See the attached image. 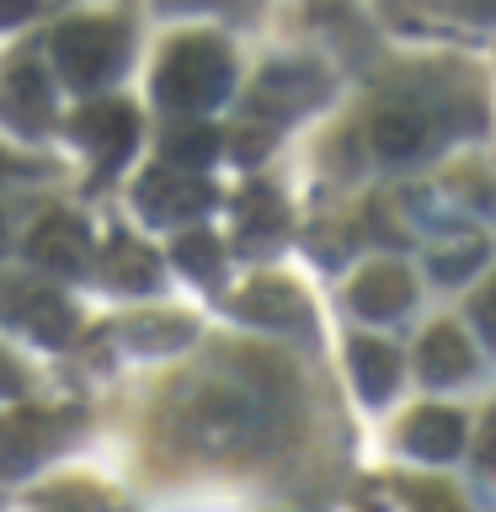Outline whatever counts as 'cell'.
I'll list each match as a JSON object with an SVG mask.
<instances>
[{
    "label": "cell",
    "mask_w": 496,
    "mask_h": 512,
    "mask_svg": "<svg viewBox=\"0 0 496 512\" xmlns=\"http://www.w3.org/2000/svg\"><path fill=\"white\" fill-rule=\"evenodd\" d=\"M160 432L192 459H246L272 443L278 406L256 379L230 368H203L171 384L160 406Z\"/></svg>",
    "instance_id": "6da1fadb"
},
{
    "label": "cell",
    "mask_w": 496,
    "mask_h": 512,
    "mask_svg": "<svg viewBox=\"0 0 496 512\" xmlns=\"http://www.w3.org/2000/svg\"><path fill=\"white\" fill-rule=\"evenodd\" d=\"M160 102L176 112H203L230 96V54L219 38H176L166 48V64L155 75Z\"/></svg>",
    "instance_id": "7a4b0ae2"
},
{
    "label": "cell",
    "mask_w": 496,
    "mask_h": 512,
    "mask_svg": "<svg viewBox=\"0 0 496 512\" xmlns=\"http://www.w3.org/2000/svg\"><path fill=\"white\" fill-rule=\"evenodd\" d=\"M123 48L128 38L118 22H64L54 32V59L64 80H75V86H102L107 75H118Z\"/></svg>",
    "instance_id": "3957f363"
},
{
    "label": "cell",
    "mask_w": 496,
    "mask_h": 512,
    "mask_svg": "<svg viewBox=\"0 0 496 512\" xmlns=\"http://www.w3.org/2000/svg\"><path fill=\"white\" fill-rule=\"evenodd\" d=\"M368 150L379 160H416L427 155L432 144H438V118H432L427 102H411V96H400V102H379L368 112Z\"/></svg>",
    "instance_id": "277c9868"
},
{
    "label": "cell",
    "mask_w": 496,
    "mask_h": 512,
    "mask_svg": "<svg viewBox=\"0 0 496 512\" xmlns=\"http://www.w3.org/2000/svg\"><path fill=\"white\" fill-rule=\"evenodd\" d=\"M134 203H139V214L155 219V224H187V219H198L203 208L214 203V187L198 182V171L171 166V160H166L160 171H144L139 176Z\"/></svg>",
    "instance_id": "5b68a950"
},
{
    "label": "cell",
    "mask_w": 496,
    "mask_h": 512,
    "mask_svg": "<svg viewBox=\"0 0 496 512\" xmlns=\"http://www.w3.org/2000/svg\"><path fill=\"white\" fill-rule=\"evenodd\" d=\"M27 256L48 272H70L75 278V272L91 262V235L75 214H43L27 235Z\"/></svg>",
    "instance_id": "8992f818"
},
{
    "label": "cell",
    "mask_w": 496,
    "mask_h": 512,
    "mask_svg": "<svg viewBox=\"0 0 496 512\" xmlns=\"http://www.w3.org/2000/svg\"><path fill=\"white\" fill-rule=\"evenodd\" d=\"M320 96V75L310 70V64H267L262 80L251 86V102L256 112H267V118H299L304 107H315Z\"/></svg>",
    "instance_id": "52a82bcc"
},
{
    "label": "cell",
    "mask_w": 496,
    "mask_h": 512,
    "mask_svg": "<svg viewBox=\"0 0 496 512\" xmlns=\"http://www.w3.org/2000/svg\"><path fill=\"white\" fill-rule=\"evenodd\" d=\"M411 299H416V288L400 262H374L352 278V310L363 320H395L400 310H411Z\"/></svg>",
    "instance_id": "ba28073f"
},
{
    "label": "cell",
    "mask_w": 496,
    "mask_h": 512,
    "mask_svg": "<svg viewBox=\"0 0 496 512\" xmlns=\"http://www.w3.org/2000/svg\"><path fill=\"white\" fill-rule=\"evenodd\" d=\"M134 134H139V123H134V112H128L123 102H96V107L80 112V139L91 144L96 171L123 166L128 150H134Z\"/></svg>",
    "instance_id": "9c48e42d"
},
{
    "label": "cell",
    "mask_w": 496,
    "mask_h": 512,
    "mask_svg": "<svg viewBox=\"0 0 496 512\" xmlns=\"http://www.w3.org/2000/svg\"><path fill=\"white\" fill-rule=\"evenodd\" d=\"M0 96H6V118L22 123V128H43L48 112H54V102H48V80H43V70L32 59H16L11 64Z\"/></svg>",
    "instance_id": "30bf717a"
},
{
    "label": "cell",
    "mask_w": 496,
    "mask_h": 512,
    "mask_svg": "<svg viewBox=\"0 0 496 512\" xmlns=\"http://www.w3.org/2000/svg\"><path fill=\"white\" fill-rule=\"evenodd\" d=\"M416 368H422L427 384H454V379H464V374L475 368V352H470V342H464L454 326H432V331L422 336Z\"/></svg>",
    "instance_id": "8fae6325"
},
{
    "label": "cell",
    "mask_w": 496,
    "mask_h": 512,
    "mask_svg": "<svg viewBox=\"0 0 496 512\" xmlns=\"http://www.w3.org/2000/svg\"><path fill=\"white\" fill-rule=\"evenodd\" d=\"M459 443H464L459 411L427 406V411H416L411 422H406V448H411L416 459H454V454H459Z\"/></svg>",
    "instance_id": "7c38bea8"
},
{
    "label": "cell",
    "mask_w": 496,
    "mask_h": 512,
    "mask_svg": "<svg viewBox=\"0 0 496 512\" xmlns=\"http://www.w3.org/2000/svg\"><path fill=\"white\" fill-rule=\"evenodd\" d=\"M54 443V422L48 416H6L0 422V470L16 475V470H27V464H38L43 459V448Z\"/></svg>",
    "instance_id": "4fadbf2b"
},
{
    "label": "cell",
    "mask_w": 496,
    "mask_h": 512,
    "mask_svg": "<svg viewBox=\"0 0 496 512\" xmlns=\"http://www.w3.org/2000/svg\"><path fill=\"white\" fill-rule=\"evenodd\" d=\"M347 363H352V384L363 390V400H384L400 379V358L384 342H368V336L347 347Z\"/></svg>",
    "instance_id": "5bb4252c"
},
{
    "label": "cell",
    "mask_w": 496,
    "mask_h": 512,
    "mask_svg": "<svg viewBox=\"0 0 496 512\" xmlns=\"http://www.w3.org/2000/svg\"><path fill=\"white\" fill-rule=\"evenodd\" d=\"M480 262H486V235H475V230H454L448 240H438V246L427 251L432 278H443V283L470 278V272H475Z\"/></svg>",
    "instance_id": "9a60e30c"
},
{
    "label": "cell",
    "mask_w": 496,
    "mask_h": 512,
    "mask_svg": "<svg viewBox=\"0 0 496 512\" xmlns=\"http://www.w3.org/2000/svg\"><path fill=\"white\" fill-rule=\"evenodd\" d=\"M107 283H112V288H128V294L155 288V251H144L139 240L118 235V240L107 246Z\"/></svg>",
    "instance_id": "2e32d148"
},
{
    "label": "cell",
    "mask_w": 496,
    "mask_h": 512,
    "mask_svg": "<svg viewBox=\"0 0 496 512\" xmlns=\"http://www.w3.org/2000/svg\"><path fill=\"white\" fill-rule=\"evenodd\" d=\"M16 320L43 336V342H64L70 336V310H64L59 294H48V288H27V294H16Z\"/></svg>",
    "instance_id": "e0dca14e"
},
{
    "label": "cell",
    "mask_w": 496,
    "mask_h": 512,
    "mask_svg": "<svg viewBox=\"0 0 496 512\" xmlns=\"http://www.w3.org/2000/svg\"><path fill=\"white\" fill-rule=\"evenodd\" d=\"M166 160L171 166H187V171H198V166H208L214 160V150H219V134L208 123H176V128H166Z\"/></svg>",
    "instance_id": "ac0fdd59"
},
{
    "label": "cell",
    "mask_w": 496,
    "mask_h": 512,
    "mask_svg": "<svg viewBox=\"0 0 496 512\" xmlns=\"http://www.w3.org/2000/svg\"><path fill=\"white\" fill-rule=\"evenodd\" d=\"M240 315L267 320V326H288V320L299 315V299L278 283H256V288H246V299H240Z\"/></svg>",
    "instance_id": "d6986e66"
},
{
    "label": "cell",
    "mask_w": 496,
    "mask_h": 512,
    "mask_svg": "<svg viewBox=\"0 0 496 512\" xmlns=\"http://www.w3.org/2000/svg\"><path fill=\"white\" fill-rule=\"evenodd\" d=\"M176 262H182L192 278H208V283H214V278H219V240L208 235V230L182 235V240H176Z\"/></svg>",
    "instance_id": "ffe728a7"
},
{
    "label": "cell",
    "mask_w": 496,
    "mask_h": 512,
    "mask_svg": "<svg viewBox=\"0 0 496 512\" xmlns=\"http://www.w3.org/2000/svg\"><path fill=\"white\" fill-rule=\"evenodd\" d=\"M475 464L486 475H496V411L486 416V427H480V443H475Z\"/></svg>",
    "instance_id": "44dd1931"
},
{
    "label": "cell",
    "mask_w": 496,
    "mask_h": 512,
    "mask_svg": "<svg viewBox=\"0 0 496 512\" xmlns=\"http://www.w3.org/2000/svg\"><path fill=\"white\" fill-rule=\"evenodd\" d=\"M454 16H470V22H496V0H438Z\"/></svg>",
    "instance_id": "7402d4cb"
},
{
    "label": "cell",
    "mask_w": 496,
    "mask_h": 512,
    "mask_svg": "<svg viewBox=\"0 0 496 512\" xmlns=\"http://www.w3.org/2000/svg\"><path fill=\"white\" fill-rule=\"evenodd\" d=\"M475 320H480V331H486V342L496 347V283L475 299Z\"/></svg>",
    "instance_id": "603a6c76"
},
{
    "label": "cell",
    "mask_w": 496,
    "mask_h": 512,
    "mask_svg": "<svg viewBox=\"0 0 496 512\" xmlns=\"http://www.w3.org/2000/svg\"><path fill=\"white\" fill-rule=\"evenodd\" d=\"M38 11V0H0V27H16Z\"/></svg>",
    "instance_id": "cb8c5ba5"
},
{
    "label": "cell",
    "mask_w": 496,
    "mask_h": 512,
    "mask_svg": "<svg viewBox=\"0 0 496 512\" xmlns=\"http://www.w3.org/2000/svg\"><path fill=\"white\" fill-rule=\"evenodd\" d=\"M0 390H6V395L16 390V374H11V363H0Z\"/></svg>",
    "instance_id": "d4e9b609"
},
{
    "label": "cell",
    "mask_w": 496,
    "mask_h": 512,
    "mask_svg": "<svg viewBox=\"0 0 496 512\" xmlns=\"http://www.w3.org/2000/svg\"><path fill=\"white\" fill-rule=\"evenodd\" d=\"M6 240H11V224H6V208H0V251H6Z\"/></svg>",
    "instance_id": "484cf974"
}]
</instances>
